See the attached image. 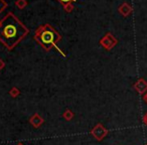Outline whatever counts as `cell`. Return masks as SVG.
<instances>
[{"label": "cell", "instance_id": "6da1fadb", "mask_svg": "<svg viewBox=\"0 0 147 145\" xmlns=\"http://www.w3.org/2000/svg\"><path fill=\"white\" fill-rule=\"evenodd\" d=\"M28 28L14 15L8 12L0 24V42L8 51H12L28 34Z\"/></svg>", "mask_w": 147, "mask_h": 145}, {"label": "cell", "instance_id": "7a4b0ae2", "mask_svg": "<svg viewBox=\"0 0 147 145\" xmlns=\"http://www.w3.org/2000/svg\"><path fill=\"white\" fill-rule=\"evenodd\" d=\"M61 38L62 37L59 34V32L48 23L42 24L35 30L34 39L43 47L45 51H50L54 47L65 57L66 55L63 53V51H60L59 47L56 45V43L59 42Z\"/></svg>", "mask_w": 147, "mask_h": 145}, {"label": "cell", "instance_id": "3957f363", "mask_svg": "<svg viewBox=\"0 0 147 145\" xmlns=\"http://www.w3.org/2000/svg\"><path fill=\"white\" fill-rule=\"evenodd\" d=\"M109 131L108 129L103 126V124L98 123L90 130V134L97 140V141H102L107 135H108Z\"/></svg>", "mask_w": 147, "mask_h": 145}, {"label": "cell", "instance_id": "277c9868", "mask_svg": "<svg viewBox=\"0 0 147 145\" xmlns=\"http://www.w3.org/2000/svg\"><path fill=\"white\" fill-rule=\"evenodd\" d=\"M117 43H118L117 38L112 34H110V32L106 34L99 40V44L102 47H104L106 51H111Z\"/></svg>", "mask_w": 147, "mask_h": 145}, {"label": "cell", "instance_id": "5b68a950", "mask_svg": "<svg viewBox=\"0 0 147 145\" xmlns=\"http://www.w3.org/2000/svg\"><path fill=\"white\" fill-rule=\"evenodd\" d=\"M133 89L139 95H142V96H143V95L147 92V82L143 78L138 79V80L136 81L135 84L133 85Z\"/></svg>", "mask_w": 147, "mask_h": 145}, {"label": "cell", "instance_id": "8992f818", "mask_svg": "<svg viewBox=\"0 0 147 145\" xmlns=\"http://www.w3.org/2000/svg\"><path fill=\"white\" fill-rule=\"evenodd\" d=\"M29 123L33 126V127L37 129V128H39L43 123H44V119H43L38 113H34L29 118Z\"/></svg>", "mask_w": 147, "mask_h": 145}, {"label": "cell", "instance_id": "52a82bcc", "mask_svg": "<svg viewBox=\"0 0 147 145\" xmlns=\"http://www.w3.org/2000/svg\"><path fill=\"white\" fill-rule=\"evenodd\" d=\"M118 11H119V13L121 14L122 16H124V17H127L129 14L132 13L133 9H132V7L128 3H123L122 5L119 6V8H118Z\"/></svg>", "mask_w": 147, "mask_h": 145}, {"label": "cell", "instance_id": "ba28073f", "mask_svg": "<svg viewBox=\"0 0 147 145\" xmlns=\"http://www.w3.org/2000/svg\"><path fill=\"white\" fill-rule=\"evenodd\" d=\"M62 117H63L66 121H71V120L74 118L73 111H72V110H70V109H66L65 111H64V113L62 114Z\"/></svg>", "mask_w": 147, "mask_h": 145}, {"label": "cell", "instance_id": "9c48e42d", "mask_svg": "<svg viewBox=\"0 0 147 145\" xmlns=\"http://www.w3.org/2000/svg\"><path fill=\"white\" fill-rule=\"evenodd\" d=\"M27 4H28L27 0H16L15 2L16 7L19 8V9H24L27 6Z\"/></svg>", "mask_w": 147, "mask_h": 145}, {"label": "cell", "instance_id": "30bf717a", "mask_svg": "<svg viewBox=\"0 0 147 145\" xmlns=\"http://www.w3.org/2000/svg\"><path fill=\"white\" fill-rule=\"evenodd\" d=\"M9 95L12 97V98H17V97L20 95L19 89L16 88V87H13V88H11V89H10V91H9Z\"/></svg>", "mask_w": 147, "mask_h": 145}, {"label": "cell", "instance_id": "8fae6325", "mask_svg": "<svg viewBox=\"0 0 147 145\" xmlns=\"http://www.w3.org/2000/svg\"><path fill=\"white\" fill-rule=\"evenodd\" d=\"M63 8H64V10H65L66 12L70 13V12L73 11L74 6H73V4H72V3H67V4H65V5H63Z\"/></svg>", "mask_w": 147, "mask_h": 145}, {"label": "cell", "instance_id": "7c38bea8", "mask_svg": "<svg viewBox=\"0 0 147 145\" xmlns=\"http://www.w3.org/2000/svg\"><path fill=\"white\" fill-rule=\"evenodd\" d=\"M6 7H7V3H6L4 0H0V13H1Z\"/></svg>", "mask_w": 147, "mask_h": 145}, {"label": "cell", "instance_id": "4fadbf2b", "mask_svg": "<svg viewBox=\"0 0 147 145\" xmlns=\"http://www.w3.org/2000/svg\"><path fill=\"white\" fill-rule=\"evenodd\" d=\"M59 3H61L62 5H65L67 3H72V2H75L76 0H57Z\"/></svg>", "mask_w": 147, "mask_h": 145}, {"label": "cell", "instance_id": "5bb4252c", "mask_svg": "<svg viewBox=\"0 0 147 145\" xmlns=\"http://www.w3.org/2000/svg\"><path fill=\"white\" fill-rule=\"evenodd\" d=\"M142 121H143L144 125H146V127H147V112H145V114L143 115V119H142Z\"/></svg>", "mask_w": 147, "mask_h": 145}, {"label": "cell", "instance_id": "9a60e30c", "mask_svg": "<svg viewBox=\"0 0 147 145\" xmlns=\"http://www.w3.org/2000/svg\"><path fill=\"white\" fill-rule=\"evenodd\" d=\"M4 67H5V63H4L3 60L0 59V70H3Z\"/></svg>", "mask_w": 147, "mask_h": 145}, {"label": "cell", "instance_id": "2e32d148", "mask_svg": "<svg viewBox=\"0 0 147 145\" xmlns=\"http://www.w3.org/2000/svg\"><path fill=\"white\" fill-rule=\"evenodd\" d=\"M142 98H143V101H144V102H145L146 104H147V92L143 95V97H142Z\"/></svg>", "mask_w": 147, "mask_h": 145}, {"label": "cell", "instance_id": "e0dca14e", "mask_svg": "<svg viewBox=\"0 0 147 145\" xmlns=\"http://www.w3.org/2000/svg\"><path fill=\"white\" fill-rule=\"evenodd\" d=\"M16 145H24L23 143H21V142H20V143H18V144H16Z\"/></svg>", "mask_w": 147, "mask_h": 145}, {"label": "cell", "instance_id": "ac0fdd59", "mask_svg": "<svg viewBox=\"0 0 147 145\" xmlns=\"http://www.w3.org/2000/svg\"><path fill=\"white\" fill-rule=\"evenodd\" d=\"M0 24H1V20H0Z\"/></svg>", "mask_w": 147, "mask_h": 145}, {"label": "cell", "instance_id": "d6986e66", "mask_svg": "<svg viewBox=\"0 0 147 145\" xmlns=\"http://www.w3.org/2000/svg\"><path fill=\"white\" fill-rule=\"evenodd\" d=\"M144 145H147V143H146V144H144Z\"/></svg>", "mask_w": 147, "mask_h": 145}]
</instances>
